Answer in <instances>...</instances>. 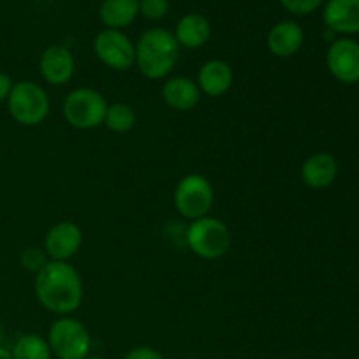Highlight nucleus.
Listing matches in <instances>:
<instances>
[{
    "label": "nucleus",
    "mask_w": 359,
    "mask_h": 359,
    "mask_svg": "<svg viewBox=\"0 0 359 359\" xmlns=\"http://www.w3.org/2000/svg\"><path fill=\"white\" fill-rule=\"evenodd\" d=\"M174 37L179 46L188 49H198L210 39V23L202 14H186L175 25Z\"/></svg>",
    "instance_id": "nucleus-17"
},
{
    "label": "nucleus",
    "mask_w": 359,
    "mask_h": 359,
    "mask_svg": "<svg viewBox=\"0 0 359 359\" xmlns=\"http://www.w3.org/2000/svg\"><path fill=\"white\" fill-rule=\"evenodd\" d=\"M302 181L312 189L328 188L339 174V161L330 153H316L302 165Z\"/></svg>",
    "instance_id": "nucleus-15"
},
{
    "label": "nucleus",
    "mask_w": 359,
    "mask_h": 359,
    "mask_svg": "<svg viewBox=\"0 0 359 359\" xmlns=\"http://www.w3.org/2000/svg\"><path fill=\"white\" fill-rule=\"evenodd\" d=\"M168 0H139V14L146 20L160 21L167 16Z\"/></svg>",
    "instance_id": "nucleus-22"
},
{
    "label": "nucleus",
    "mask_w": 359,
    "mask_h": 359,
    "mask_svg": "<svg viewBox=\"0 0 359 359\" xmlns=\"http://www.w3.org/2000/svg\"><path fill=\"white\" fill-rule=\"evenodd\" d=\"M107 100L93 88H76L63 100V118L72 128L93 130L104 125Z\"/></svg>",
    "instance_id": "nucleus-5"
},
{
    "label": "nucleus",
    "mask_w": 359,
    "mask_h": 359,
    "mask_svg": "<svg viewBox=\"0 0 359 359\" xmlns=\"http://www.w3.org/2000/svg\"><path fill=\"white\" fill-rule=\"evenodd\" d=\"M323 18L332 32L359 34V0H330Z\"/></svg>",
    "instance_id": "nucleus-16"
},
{
    "label": "nucleus",
    "mask_w": 359,
    "mask_h": 359,
    "mask_svg": "<svg viewBox=\"0 0 359 359\" xmlns=\"http://www.w3.org/2000/svg\"><path fill=\"white\" fill-rule=\"evenodd\" d=\"M13 359H51L53 353L49 349L48 340L42 337L35 335V333H28V335L20 337L14 344Z\"/></svg>",
    "instance_id": "nucleus-19"
},
{
    "label": "nucleus",
    "mask_w": 359,
    "mask_h": 359,
    "mask_svg": "<svg viewBox=\"0 0 359 359\" xmlns=\"http://www.w3.org/2000/svg\"><path fill=\"white\" fill-rule=\"evenodd\" d=\"M304 41L305 34L300 25L294 21H280L270 28L266 46L277 58H291L300 51Z\"/></svg>",
    "instance_id": "nucleus-12"
},
{
    "label": "nucleus",
    "mask_w": 359,
    "mask_h": 359,
    "mask_svg": "<svg viewBox=\"0 0 359 359\" xmlns=\"http://www.w3.org/2000/svg\"><path fill=\"white\" fill-rule=\"evenodd\" d=\"M4 339V330H2V325H0V342H2Z\"/></svg>",
    "instance_id": "nucleus-27"
},
{
    "label": "nucleus",
    "mask_w": 359,
    "mask_h": 359,
    "mask_svg": "<svg viewBox=\"0 0 359 359\" xmlns=\"http://www.w3.org/2000/svg\"><path fill=\"white\" fill-rule=\"evenodd\" d=\"M42 79L51 86H63L76 72V60L72 51L62 44H53L44 49L39 62Z\"/></svg>",
    "instance_id": "nucleus-11"
},
{
    "label": "nucleus",
    "mask_w": 359,
    "mask_h": 359,
    "mask_svg": "<svg viewBox=\"0 0 359 359\" xmlns=\"http://www.w3.org/2000/svg\"><path fill=\"white\" fill-rule=\"evenodd\" d=\"M20 262L25 269L30 270V272H34V273H37L39 270L44 269L46 263L49 262V258H48V255H46L44 249L30 245V248L23 249V252H21V256H20Z\"/></svg>",
    "instance_id": "nucleus-21"
},
{
    "label": "nucleus",
    "mask_w": 359,
    "mask_h": 359,
    "mask_svg": "<svg viewBox=\"0 0 359 359\" xmlns=\"http://www.w3.org/2000/svg\"><path fill=\"white\" fill-rule=\"evenodd\" d=\"M9 114L18 125L37 126L48 118L51 102L49 95L41 84L34 81H20L14 83L7 98Z\"/></svg>",
    "instance_id": "nucleus-4"
},
{
    "label": "nucleus",
    "mask_w": 359,
    "mask_h": 359,
    "mask_svg": "<svg viewBox=\"0 0 359 359\" xmlns=\"http://www.w3.org/2000/svg\"><path fill=\"white\" fill-rule=\"evenodd\" d=\"M326 63L332 76L340 83H359V42L354 39L333 41L326 55Z\"/></svg>",
    "instance_id": "nucleus-9"
},
{
    "label": "nucleus",
    "mask_w": 359,
    "mask_h": 359,
    "mask_svg": "<svg viewBox=\"0 0 359 359\" xmlns=\"http://www.w3.org/2000/svg\"><path fill=\"white\" fill-rule=\"evenodd\" d=\"M214 205V188L202 174H188L177 182L174 189V207L182 217L189 221L209 216Z\"/></svg>",
    "instance_id": "nucleus-7"
},
{
    "label": "nucleus",
    "mask_w": 359,
    "mask_h": 359,
    "mask_svg": "<svg viewBox=\"0 0 359 359\" xmlns=\"http://www.w3.org/2000/svg\"><path fill=\"white\" fill-rule=\"evenodd\" d=\"M97 58L112 70H128L135 65V44L121 30L105 28L95 37Z\"/></svg>",
    "instance_id": "nucleus-8"
},
{
    "label": "nucleus",
    "mask_w": 359,
    "mask_h": 359,
    "mask_svg": "<svg viewBox=\"0 0 359 359\" xmlns=\"http://www.w3.org/2000/svg\"><path fill=\"white\" fill-rule=\"evenodd\" d=\"M284 9L291 14H297V16H305V14H311L318 9L323 4V0H280Z\"/></svg>",
    "instance_id": "nucleus-23"
},
{
    "label": "nucleus",
    "mask_w": 359,
    "mask_h": 359,
    "mask_svg": "<svg viewBox=\"0 0 359 359\" xmlns=\"http://www.w3.org/2000/svg\"><path fill=\"white\" fill-rule=\"evenodd\" d=\"M139 16V0H104L100 6L102 23L112 30L130 27Z\"/></svg>",
    "instance_id": "nucleus-18"
},
{
    "label": "nucleus",
    "mask_w": 359,
    "mask_h": 359,
    "mask_svg": "<svg viewBox=\"0 0 359 359\" xmlns=\"http://www.w3.org/2000/svg\"><path fill=\"white\" fill-rule=\"evenodd\" d=\"M13 86H14V83H13V79H11L9 74H6L0 70V104H2V102H7Z\"/></svg>",
    "instance_id": "nucleus-25"
},
{
    "label": "nucleus",
    "mask_w": 359,
    "mask_h": 359,
    "mask_svg": "<svg viewBox=\"0 0 359 359\" xmlns=\"http://www.w3.org/2000/svg\"><path fill=\"white\" fill-rule=\"evenodd\" d=\"M86 359H105V358H102V356H88Z\"/></svg>",
    "instance_id": "nucleus-28"
},
{
    "label": "nucleus",
    "mask_w": 359,
    "mask_h": 359,
    "mask_svg": "<svg viewBox=\"0 0 359 359\" xmlns=\"http://www.w3.org/2000/svg\"><path fill=\"white\" fill-rule=\"evenodd\" d=\"M48 344L58 359H86L91 351V335L79 319L63 316L49 328Z\"/></svg>",
    "instance_id": "nucleus-6"
},
{
    "label": "nucleus",
    "mask_w": 359,
    "mask_h": 359,
    "mask_svg": "<svg viewBox=\"0 0 359 359\" xmlns=\"http://www.w3.org/2000/svg\"><path fill=\"white\" fill-rule=\"evenodd\" d=\"M104 125L114 133H128L135 128L137 114L135 109L123 102H116L107 107Z\"/></svg>",
    "instance_id": "nucleus-20"
},
{
    "label": "nucleus",
    "mask_w": 359,
    "mask_h": 359,
    "mask_svg": "<svg viewBox=\"0 0 359 359\" xmlns=\"http://www.w3.org/2000/svg\"><path fill=\"white\" fill-rule=\"evenodd\" d=\"M125 359H165L158 353L156 349L153 347H146V346H140V347H133L132 351H128Z\"/></svg>",
    "instance_id": "nucleus-24"
},
{
    "label": "nucleus",
    "mask_w": 359,
    "mask_h": 359,
    "mask_svg": "<svg viewBox=\"0 0 359 359\" xmlns=\"http://www.w3.org/2000/svg\"><path fill=\"white\" fill-rule=\"evenodd\" d=\"M34 291L39 304L56 316H70L81 307L84 287L81 273L69 262L49 259L42 270L35 273Z\"/></svg>",
    "instance_id": "nucleus-1"
},
{
    "label": "nucleus",
    "mask_w": 359,
    "mask_h": 359,
    "mask_svg": "<svg viewBox=\"0 0 359 359\" xmlns=\"http://www.w3.org/2000/svg\"><path fill=\"white\" fill-rule=\"evenodd\" d=\"M161 97H163L165 104L174 109V111L188 112L193 111L200 104L202 91H200L196 81L189 79L186 76H177L165 81Z\"/></svg>",
    "instance_id": "nucleus-13"
},
{
    "label": "nucleus",
    "mask_w": 359,
    "mask_h": 359,
    "mask_svg": "<svg viewBox=\"0 0 359 359\" xmlns=\"http://www.w3.org/2000/svg\"><path fill=\"white\" fill-rule=\"evenodd\" d=\"M179 62V44L165 28H151L135 46V65L147 79H163Z\"/></svg>",
    "instance_id": "nucleus-2"
},
{
    "label": "nucleus",
    "mask_w": 359,
    "mask_h": 359,
    "mask_svg": "<svg viewBox=\"0 0 359 359\" xmlns=\"http://www.w3.org/2000/svg\"><path fill=\"white\" fill-rule=\"evenodd\" d=\"M83 245V230L72 221H60L44 238V251L51 262H69Z\"/></svg>",
    "instance_id": "nucleus-10"
},
{
    "label": "nucleus",
    "mask_w": 359,
    "mask_h": 359,
    "mask_svg": "<svg viewBox=\"0 0 359 359\" xmlns=\"http://www.w3.org/2000/svg\"><path fill=\"white\" fill-rule=\"evenodd\" d=\"M0 359H13V354H11V351L0 347Z\"/></svg>",
    "instance_id": "nucleus-26"
},
{
    "label": "nucleus",
    "mask_w": 359,
    "mask_h": 359,
    "mask_svg": "<svg viewBox=\"0 0 359 359\" xmlns=\"http://www.w3.org/2000/svg\"><path fill=\"white\" fill-rule=\"evenodd\" d=\"M233 70L223 60H209L203 63L198 70V84L200 91L205 93L207 97H223L224 93L231 90L233 86Z\"/></svg>",
    "instance_id": "nucleus-14"
},
{
    "label": "nucleus",
    "mask_w": 359,
    "mask_h": 359,
    "mask_svg": "<svg viewBox=\"0 0 359 359\" xmlns=\"http://www.w3.org/2000/svg\"><path fill=\"white\" fill-rule=\"evenodd\" d=\"M284 359H286V358H284Z\"/></svg>",
    "instance_id": "nucleus-29"
},
{
    "label": "nucleus",
    "mask_w": 359,
    "mask_h": 359,
    "mask_svg": "<svg viewBox=\"0 0 359 359\" xmlns=\"http://www.w3.org/2000/svg\"><path fill=\"white\" fill-rule=\"evenodd\" d=\"M186 244L198 258L219 259L230 251V228L217 217L203 216L191 221L186 230Z\"/></svg>",
    "instance_id": "nucleus-3"
}]
</instances>
